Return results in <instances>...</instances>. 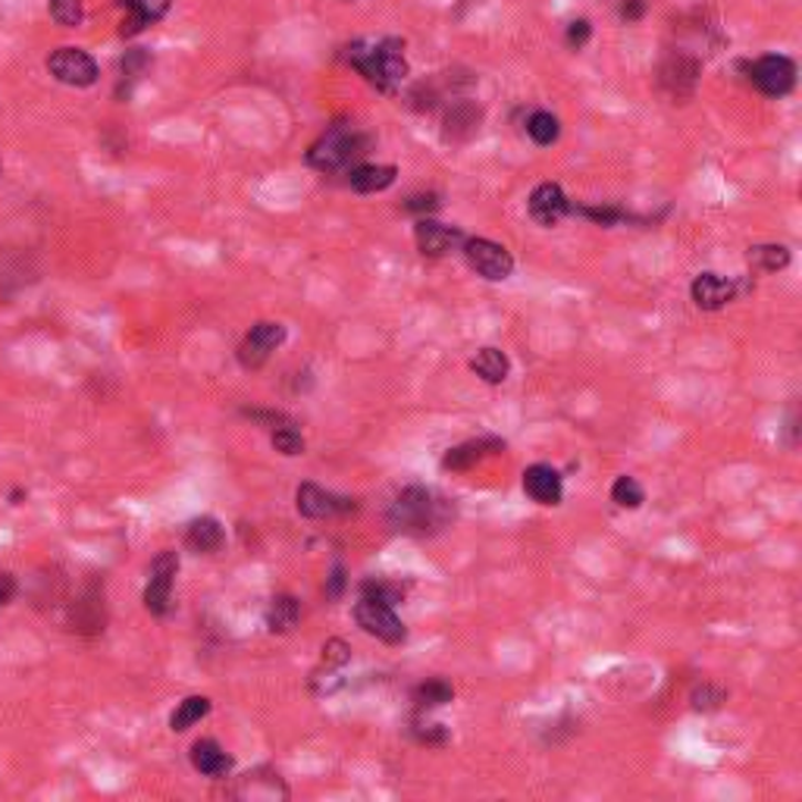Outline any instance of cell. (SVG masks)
I'll use <instances>...</instances> for the list:
<instances>
[{"label": "cell", "instance_id": "obj_1", "mask_svg": "<svg viewBox=\"0 0 802 802\" xmlns=\"http://www.w3.org/2000/svg\"><path fill=\"white\" fill-rule=\"evenodd\" d=\"M389 523L408 537H436L455 523V501L430 486H408L389 505Z\"/></svg>", "mask_w": 802, "mask_h": 802}, {"label": "cell", "instance_id": "obj_2", "mask_svg": "<svg viewBox=\"0 0 802 802\" xmlns=\"http://www.w3.org/2000/svg\"><path fill=\"white\" fill-rule=\"evenodd\" d=\"M342 61L355 66L364 82L373 85L382 95L399 91L401 82L408 79V73H411L408 57H404V41L395 39V35L380 41H351V44L342 47Z\"/></svg>", "mask_w": 802, "mask_h": 802}, {"label": "cell", "instance_id": "obj_3", "mask_svg": "<svg viewBox=\"0 0 802 802\" xmlns=\"http://www.w3.org/2000/svg\"><path fill=\"white\" fill-rule=\"evenodd\" d=\"M370 148V139L364 136L355 122H333L326 126L321 139L307 148V166L321 170V173H348L351 166H358L361 158Z\"/></svg>", "mask_w": 802, "mask_h": 802}, {"label": "cell", "instance_id": "obj_4", "mask_svg": "<svg viewBox=\"0 0 802 802\" xmlns=\"http://www.w3.org/2000/svg\"><path fill=\"white\" fill-rule=\"evenodd\" d=\"M740 66L765 98H787L796 88V63L783 54H765L756 63H740Z\"/></svg>", "mask_w": 802, "mask_h": 802}, {"label": "cell", "instance_id": "obj_5", "mask_svg": "<svg viewBox=\"0 0 802 802\" xmlns=\"http://www.w3.org/2000/svg\"><path fill=\"white\" fill-rule=\"evenodd\" d=\"M355 621H358L364 633L389 642V646H399V642L408 640V627L395 615V605L373 599V596H361V602L355 605Z\"/></svg>", "mask_w": 802, "mask_h": 802}, {"label": "cell", "instance_id": "obj_6", "mask_svg": "<svg viewBox=\"0 0 802 802\" xmlns=\"http://www.w3.org/2000/svg\"><path fill=\"white\" fill-rule=\"evenodd\" d=\"M462 254L467 267L483 277L486 282H505L514 273V258L511 251L492 239H464Z\"/></svg>", "mask_w": 802, "mask_h": 802}, {"label": "cell", "instance_id": "obj_7", "mask_svg": "<svg viewBox=\"0 0 802 802\" xmlns=\"http://www.w3.org/2000/svg\"><path fill=\"white\" fill-rule=\"evenodd\" d=\"M176 571H180V555L173 549H163L161 555L151 562L148 571V586H144V608L154 618H166L173 608V583H176Z\"/></svg>", "mask_w": 802, "mask_h": 802}, {"label": "cell", "instance_id": "obj_8", "mask_svg": "<svg viewBox=\"0 0 802 802\" xmlns=\"http://www.w3.org/2000/svg\"><path fill=\"white\" fill-rule=\"evenodd\" d=\"M47 73L69 88H91L100 76L98 61L82 47H61L47 57Z\"/></svg>", "mask_w": 802, "mask_h": 802}, {"label": "cell", "instance_id": "obj_9", "mask_svg": "<svg viewBox=\"0 0 802 802\" xmlns=\"http://www.w3.org/2000/svg\"><path fill=\"white\" fill-rule=\"evenodd\" d=\"M285 326L277 321H261V323H254L251 329H248V336L241 339L239 345V364L245 367V370H258V367H263V364L270 361V355L280 348L282 342H285Z\"/></svg>", "mask_w": 802, "mask_h": 802}, {"label": "cell", "instance_id": "obj_10", "mask_svg": "<svg viewBox=\"0 0 802 802\" xmlns=\"http://www.w3.org/2000/svg\"><path fill=\"white\" fill-rule=\"evenodd\" d=\"M295 505H299L301 518H311V521H326V518L351 514L358 508L355 499L336 496V492L323 489L317 483H301L299 492H295Z\"/></svg>", "mask_w": 802, "mask_h": 802}, {"label": "cell", "instance_id": "obj_11", "mask_svg": "<svg viewBox=\"0 0 802 802\" xmlns=\"http://www.w3.org/2000/svg\"><path fill=\"white\" fill-rule=\"evenodd\" d=\"M464 236L458 226H448V223L433 220V217H418L414 223V241L421 248L423 258H445L452 251H462Z\"/></svg>", "mask_w": 802, "mask_h": 802}, {"label": "cell", "instance_id": "obj_12", "mask_svg": "<svg viewBox=\"0 0 802 802\" xmlns=\"http://www.w3.org/2000/svg\"><path fill=\"white\" fill-rule=\"evenodd\" d=\"M702 73V61L696 54L690 51H674L668 61L662 63V73H659V82L662 88L671 95V98H690L696 91V82H700Z\"/></svg>", "mask_w": 802, "mask_h": 802}, {"label": "cell", "instance_id": "obj_13", "mask_svg": "<svg viewBox=\"0 0 802 802\" xmlns=\"http://www.w3.org/2000/svg\"><path fill=\"white\" fill-rule=\"evenodd\" d=\"M527 210H530L533 223H540V226L549 229V226H559L571 214V198L564 195V188L559 182H540L530 192Z\"/></svg>", "mask_w": 802, "mask_h": 802}, {"label": "cell", "instance_id": "obj_14", "mask_svg": "<svg viewBox=\"0 0 802 802\" xmlns=\"http://www.w3.org/2000/svg\"><path fill=\"white\" fill-rule=\"evenodd\" d=\"M523 492L542 508H555L564 499L562 474L552 464H530L523 470Z\"/></svg>", "mask_w": 802, "mask_h": 802}, {"label": "cell", "instance_id": "obj_15", "mask_svg": "<svg viewBox=\"0 0 802 802\" xmlns=\"http://www.w3.org/2000/svg\"><path fill=\"white\" fill-rule=\"evenodd\" d=\"M483 122V107L477 100H452V107L445 110V122H442V139L452 141V144H462L470 141L480 132Z\"/></svg>", "mask_w": 802, "mask_h": 802}, {"label": "cell", "instance_id": "obj_16", "mask_svg": "<svg viewBox=\"0 0 802 802\" xmlns=\"http://www.w3.org/2000/svg\"><path fill=\"white\" fill-rule=\"evenodd\" d=\"M120 7L126 10L120 22V35L122 39H136L170 13L173 0H120Z\"/></svg>", "mask_w": 802, "mask_h": 802}, {"label": "cell", "instance_id": "obj_17", "mask_svg": "<svg viewBox=\"0 0 802 802\" xmlns=\"http://www.w3.org/2000/svg\"><path fill=\"white\" fill-rule=\"evenodd\" d=\"M740 285L734 280H724L718 273H700L693 285H690V295H693V304L700 311H722L727 307L730 301L737 299Z\"/></svg>", "mask_w": 802, "mask_h": 802}, {"label": "cell", "instance_id": "obj_18", "mask_svg": "<svg viewBox=\"0 0 802 802\" xmlns=\"http://www.w3.org/2000/svg\"><path fill=\"white\" fill-rule=\"evenodd\" d=\"M505 448V442L499 436H480V440H467L462 445H455V448H448L445 455H442V470H455V474H462V470H470L474 464H480L483 458H489V455H496Z\"/></svg>", "mask_w": 802, "mask_h": 802}, {"label": "cell", "instance_id": "obj_19", "mask_svg": "<svg viewBox=\"0 0 802 802\" xmlns=\"http://www.w3.org/2000/svg\"><path fill=\"white\" fill-rule=\"evenodd\" d=\"M345 176H348V185L358 195H377V192H386L392 182L399 180V170L392 163H358Z\"/></svg>", "mask_w": 802, "mask_h": 802}, {"label": "cell", "instance_id": "obj_20", "mask_svg": "<svg viewBox=\"0 0 802 802\" xmlns=\"http://www.w3.org/2000/svg\"><path fill=\"white\" fill-rule=\"evenodd\" d=\"M192 768L204 774V778H226L229 771H232V759L226 756V749H223L217 740H198L192 746Z\"/></svg>", "mask_w": 802, "mask_h": 802}, {"label": "cell", "instance_id": "obj_21", "mask_svg": "<svg viewBox=\"0 0 802 802\" xmlns=\"http://www.w3.org/2000/svg\"><path fill=\"white\" fill-rule=\"evenodd\" d=\"M223 542H226V530H223V523L217 521V518H210V514L195 518V521L188 523V530H185V545L195 549V552H204V555L217 552Z\"/></svg>", "mask_w": 802, "mask_h": 802}, {"label": "cell", "instance_id": "obj_22", "mask_svg": "<svg viewBox=\"0 0 802 802\" xmlns=\"http://www.w3.org/2000/svg\"><path fill=\"white\" fill-rule=\"evenodd\" d=\"M470 370H474L483 382L501 386V382L508 380V373H511V361H508V355H505L501 348L486 345V348H480V351L470 358Z\"/></svg>", "mask_w": 802, "mask_h": 802}, {"label": "cell", "instance_id": "obj_23", "mask_svg": "<svg viewBox=\"0 0 802 802\" xmlns=\"http://www.w3.org/2000/svg\"><path fill=\"white\" fill-rule=\"evenodd\" d=\"M151 54L144 51V47H132V51H126L120 61V85H117V95L120 98H129L132 95V88L139 85L144 76H148V69H151Z\"/></svg>", "mask_w": 802, "mask_h": 802}, {"label": "cell", "instance_id": "obj_24", "mask_svg": "<svg viewBox=\"0 0 802 802\" xmlns=\"http://www.w3.org/2000/svg\"><path fill=\"white\" fill-rule=\"evenodd\" d=\"M301 618V605L292 596H273L267 605V630L270 633H289Z\"/></svg>", "mask_w": 802, "mask_h": 802}, {"label": "cell", "instance_id": "obj_25", "mask_svg": "<svg viewBox=\"0 0 802 802\" xmlns=\"http://www.w3.org/2000/svg\"><path fill=\"white\" fill-rule=\"evenodd\" d=\"M207 715H210V700L207 696H185L176 705V712L170 715V730L173 734H185L188 727H195Z\"/></svg>", "mask_w": 802, "mask_h": 802}, {"label": "cell", "instance_id": "obj_26", "mask_svg": "<svg viewBox=\"0 0 802 802\" xmlns=\"http://www.w3.org/2000/svg\"><path fill=\"white\" fill-rule=\"evenodd\" d=\"M749 267L752 273H778L790 267V248L783 245H756L749 248Z\"/></svg>", "mask_w": 802, "mask_h": 802}, {"label": "cell", "instance_id": "obj_27", "mask_svg": "<svg viewBox=\"0 0 802 802\" xmlns=\"http://www.w3.org/2000/svg\"><path fill=\"white\" fill-rule=\"evenodd\" d=\"M527 136L537 141L540 148H549V144H555V141L562 139V122H559L555 113H549V110H533L527 117Z\"/></svg>", "mask_w": 802, "mask_h": 802}, {"label": "cell", "instance_id": "obj_28", "mask_svg": "<svg viewBox=\"0 0 802 802\" xmlns=\"http://www.w3.org/2000/svg\"><path fill=\"white\" fill-rule=\"evenodd\" d=\"M455 700V690H452V683H445V681H426L421 683L418 690H414V705L418 708H440V705H448V702Z\"/></svg>", "mask_w": 802, "mask_h": 802}, {"label": "cell", "instance_id": "obj_29", "mask_svg": "<svg viewBox=\"0 0 802 802\" xmlns=\"http://www.w3.org/2000/svg\"><path fill=\"white\" fill-rule=\"evenodd\" d=\"M47 13L63 29H79L82 20H85V0H51Z\"/></svg>", "mask_w": 802, "mask_h": 802}, {"label": "cell", "instance_id": "obj_30", "mask_svg": "<svg viewBox=\"0 0 802 802\" xmlns=\"http://www.w3.org/2000/svg\"><path fill=\"white\" fill-rule=\"evenodd\" d=\"M571 214H577L583 220L596 223V226H605V229H611V226H618V223L630 220V214L621 210V207H615V204H605V207H574V204H571Z\"/></svg>", "mask_w": 802, "mask_h": 802}, {"label": "cell", "instance_id": "obj_31", "mask_svg": "<svg viewBox=\"0 0 802 802\" xmlns=\"http://www.w3.org/2000/svg\"><path fill=\"white\" fill-rule=\"evenodd\" d=\"M273 448L285 455V458H295L304 452V436H301V430H295V423L285 421L280 426H273Z\"/></svg>", "mask_w": 802, "mask_h": 802}, {"label": "cell", "instance_id": "obj_32", "mask_svg": "<svg viewBox=\"0 0 802 802\" xmlns=\"http://www.w3.org/2000/svg\"><path fill=\"white\" fill-rule=\"evenodd\" d=\"M611 501L618 508H630L633 511V508H640L642 501H646V489L633 477H618L615 486H611Z\"/></svg>", "mask_w": 802, "mask_h": 802}, {"label": "cell", "instance_id": "obj_33", "mask_svg": "<svg viewBox=\"0 0 802 802\" xmlns=\"http://www.w3.org/2000/svg\"><path fill=\"white\" fill-rule=\"evenodd\" d=\"M404 586L401 583H392V581H364L361 583V596H373V599H382L389 602V605H399L404 602Z\"/></svg>", "mask_w": 802, "mask_h": 802}, {"label": "cell", "instance_id": "obj_34", "mask_svg": "<svg viewBox=\"0 0 802 802\" xmlns=\"http://www.w3.org/2000/svg\"><path fill=\"white\" fill-rule=\"evenodd\" d=\"M724 700H727V693H724L722 686H715V683H702V686L693 690V696H690L696 712H715V708H722Z\"/></svg>", "mask_w": 802, "mask_h": 802}, {"label": "cell", "instance_id": "obj_35", "mask_svg": "<svg viewBox=\"0 0 802 802\" xmlns=\"http://www.w3.org/2000/svg\"><path fill=\"white\" fill-rule=\"evenodd\" d=\"M593 39V22L589 20H574L567 22V32H564V44L571 47V51H583L586 44Z\"/></svg>", "mask_w": 802, "mask_h": 802}, {"label": "cell", "instance_id": "obj_36", "mask_svg": "<svg viewBox=\"0 0 802 802\" xmlns=\"http://www.w3.org/2000/svg\"><path fill=\"white\" fill-rule=\"evenodd\" d=\"M440 195L436 192H421V195H411V198L404 201V210H411V214H421V217H430V214H436L440 210Z\"/></svg>", "mask_w": 802, "mask_h": 802}, {"label": "cell", "instance_id": "obj_37", "mask_svg": "<svg viewBox=\"0 0 802 802\" xmlns=\"http://www.w3.org/2000/svg\"><path fill=\"white\" fill-rule=\"evenodd\" d=\"M348 659H351V649H348L342 640H329L323 646V664H326V668H339V664H345Z\"/></svg>", "mask_w": 802, "mask_h": 802}, {"label": "cell", "instance_id": "obj_38", "mask_svg": "<svg viewBox=\"0 0 802 802\" xmlns=\"http://www.w3.org/2000/svg\"><path fill=\"white\" fill-rule=\"evenodd\" d=\"M414 737L426 746H442L448 740V730L442 724H414Z\"/></svg>", "mask_w": 802, "mask_h": 802}, {"label": "cell", "instance_id": "obj_39", "mask_svg": "<svg viewBox=\"0 0 802 802\" xmlns=\"http://www.w3.org/2000/svg\"><path fill=\"white\" fill-rule=\"evenodd\" d=\"M646 10H649V0H621V3H618V17H621L627 25L640 22L642 17H646Z\"/></svg>", "mask_w": 802, "mask_h": 802}, {"label": "cell", "instance_id": "obj_40", "mask_svg": "<svg viewBox=\"0 0 802 802\" xmlns=\"http://www.w3.org/2000/svg\"><path fill=\"white\" fill-rule=\"evenodd\" d=\"M342 589H345V567L336 564V567H333V577H329V586H326V596H329V599H339Z\"/></svg>", "mask_w": 802, "mask_h": 802}, {"label": "cell", "instance_id": "obj_41", "mask_svg": "<svg viewBox=\"0 0 802 802\" xmlns=\"http://www.w3.org/2000/svg\"><path fill=\"white\" fill-rule=\"evenodd\" d=\"M10 599H13V577L0 574V605H7Z\"/></svg>", "mask_w": 802, "mask_h": 802}, {"label": "cell", "instance_id": "obj_42", "mask_svg": "<svg viewBox=\"0 0 802 802\" xmlns=\"http://www.w3.org/2000/svg\"><path fill=\"white\" fill-rule=\"evenodd\" d=\"M339 3H355V0H339Z\"/></svg>", "mask_w": 802, "mask_h": 802}]
</instances>
